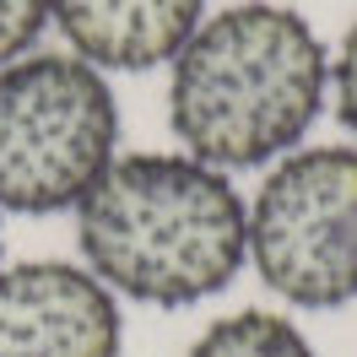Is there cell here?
<instances>
[{
	"mask_svg": "<svg viewBox=\"0 0 357 357\" xmlns=\"http://www.w3.org/2000/svg\"><path fill=\"white\" fill-rule=\"evenodd\" d=\"M76 238L109 292L184 309L217 298L249 260V206L190 152L114 157L76 206Z\"/></svg>",
	"mask_w": 357,
	"mask_h": 357,
	"instance_id": "obj_1",
	"label": "cell"
},
{
	"mask_svg": "<svg viewBox=\"0 0 357 357\" xmlns=\"http://www.w3.org/2000/svg\"><path fill=\"white\" fill-rule=\"evenodd\" d=\"M331 60L314 27L287 11L249 0L190 33L174 54L168 125L184 152L206 168H260L298 152L325 109Z\"/></svg>",
	"mask_w": 357,
	"mask_h": 357,
	"instance_id": "obj_2",
	"label": "cell"
},
{
	"mask_svg": "<svg viewBox=\"0 0 357 357\" xmlns=\"http://www.w3.org/2000/svg\"><path fill=\"white\" fill-rule=\"evenodd\" d=\"M114 146V92L82 54H22L0 70V211H76Z\"/></svg>",
	"mask_w": 357,
	"mask_h": 357,
	"instance_id": "obj_3",
	"label": "cell"
},
{
	"mask_svg": "<svg viewBox=\"0 0 357 357\" xmlns=\"http://www.w3.org/2000/svg\"><path fill=\"white\" fill-rule=\"evenodd\" d=\"M249 260L276 298L341 309L357 298V146L287 152L249 206Z\"/></svg>",
	"mask_w": 357,
	"mask_h": 357,
	"instance_id": "obj_4",
	"label": "cell"
},
{
	"mask_svg": "<svg viewBox=\"0 0 357 357\" xmlns=\"http://www.w3.org/2000/svg\"><path fill=\"white\" fill-rule=\"evenodd\" d=\"M0 357H119V303L87 266H0Z\"/></svg>",
	"mask_w": 357,
	"mask_h": 357,
	"instance_id": "obj_5",
	"label": "cell"
},
{
	"mask_svg": "<svg viewBox=\"0 0 357 357\" xmlns=\"http://www.w3.org/2000/svg\"><path fill=\"white\" fill-rule=\"evenodd\" d=\"M206 0H49L70 49L98 70H152L201 27Z\"/></svg>",
	"mask_w": 357,
	"mask_h": 357,
	"instance_id": "obj_6",
	"label": "cell"
},
{
	"mask_svg": "<svg viewBox=\"0 0 357 357\" xmlns=\"http://www.w3.org/2000/svg\"><path fill=\"white\" fill-rule=\"evenodd\" d=\"M184 357H319V352L287 314L244 309V314H227L217 325H206Z\"/></svg>",
	"mask_w": 357,
	"mask_h": 357,
	"instance_id": "obj_7",
	"label": "cell"
},
{
	"mask_svg": "<svg viewBox=\"0 0 357 357\" xmlns=\"http://www.w3.org/2000/svg\"><path fill=\"white\" fill-rule=\"evenodd\" d=\"M49 27V0H0V70L22 60Z\"/></svg>",
	"mask_w": 357,
	"mask_h": 357,
	"instance_id": "obj_8",
	"label": "cell"
},
{
	"mask_svg": "<svg viewBox=\"0 0 357 357\" xmlns=\"http://www.w3.org/2000/svg\"><path fill=\"white\" fill-rule=\"evenodd\" d=\"M335 103H341L347 130L357 135V27L347 33V44H341V54H335Z\"/></svg>",
	"mask_w": 357,
	"mask_h": 357,
	"instance_id": "obj_9",
	"label": "cell"
}]
</instances>
